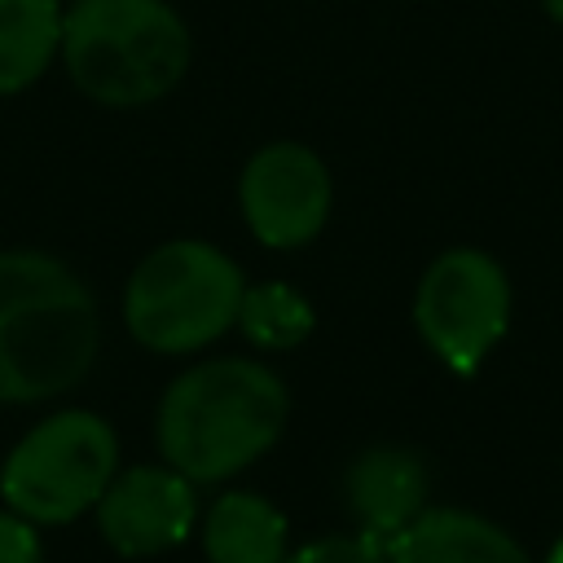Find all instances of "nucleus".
<instances>
[{
  "label": "nucleus",
  "mask_w": 563,
  "mask_h": 563,
  "mask_svg": "<svg viewBox=\"0 0 563 563\" xmlns=\"http://www.w3.org/2000/svg\"><path fill=\"white\" fill-rule=\"evenodd\" d=\"M202 550L211 563H282L286 519L260 493H224L207 510Z\"/></svg>",
  "instance_id": "nucleus-11"
},
{
  "label": "nucleus",
  "mask_w": 563,
  "mask_h": 563,
  "mask_svg": "<svg viewBox=\"0 0 563 563\" xmlns=\"http://www.w3.org/2000/svg\"><path fill=\"white\" fill-rule=\"evenodd\" d=\"M545 9H550V18H559V22H563V0H545Z\"/></svg>",
  "instance_id": "nucleus-16"
},
{
  "label": "nucleus",
  "mask_w": 563,
  "mask_h": 563,
  "mask_svg": "<svg viewBox=\"0 0 563 563\" xmlns=\"http://www.w3.org/2000/svg\"><path fill=\"white\" fill-rule=\"evenodd\" d=\"M62 62L101 106H150L189 70V31L167 0H75L62 13Z\"/></svg>",
  "instance_id": "nucleus-3"
},
{
  "label": "nucleus",
  "mask_w": 563,
  "mask_h": 563,
  "mask_svg": "<svg viewBox=\"0 0 563 563\" xmlns=\"http://www.w3.org/2000/svg\"><path fill=\"white\" fill-rule=\"evenodd\" d=\"M0 563H40L35 523L13 510H0Z\"/></svg>",
  "instance_id": "nucleus-15"
},
{
  "label": "nucleus",
  "mask_w": 563,
  "mask_h": 563,
  "mask_svg": "<svg viewBox=\"0 0 563 563\" xmlns=\"http://www.w3.org/2000/svg\"><path fill=\"white\" fill-rule=\"evenodd\" d=\"M545 563H563V541H559V545L550 550V559H545Z\"/></svg>",
  "instance_id": "nucleus-17"
},
{
  "label": "nucleus",
  "mask_w": 563,
  "mask_h": 563,
  "mask_svg": "<svg viewBox=\"0 0 563 563\" xmlns=\"http://www.w3.org/2000/svg\"><path fill=\"white\" fill-rule=\"evenodd\" d=\"M330 198L334 189L325 163L299 141H273L255 150L238 180L242 220L273 251L312 242L330 216Z\"/></svg>",
  "instance_id": "nucleus-7"
},
{
  "label": "nucleus",
  "mask_w": 563,
  "mask_h": 563,
  "mask_svg": "<svg viewBox=\"0 0 563 563\" xmlns=\"http://www.w3.org/2000/svg\"><path fill=\"white\" fill-rule=\"evenodd\" d=\"M282 563H387V545L365 532H347V537H321V541L286 554Z\"/></svg>",
  "instance_id": "nucleus-14"
},
{
  "label": "nucleus",
  "mask_w": 563,
  "mask_h": 563,
  "mask_svg": "<svg viewBox=\"0 0 563 563\" xmlns=\"http://www.w3.org/2000/svg\"><path fill=\"white\" fill-rule=\"evenodd\" d=\"M387 563H532L523 545L484 515L422 510L387 541Z\"/></svg>",
  "instance_id": "nucleus-10"
},
{
  "label": "nucleus",
  "mask_w": 563,
  "mask_h": 563,
  "mask_svg": "<svg viewBox=\"0 0 563 563\" xmlns=\"http://www.w3.org/2000/svg\"><path fill=\"white\" fill-rule=\"evenodd\" d=\"M343 497L361 532L387 545L396 532H405L427 510V466L409 449L374 444L347 466Z\"/></svg>",
  "instance_id": "nucleus-9"
},
{
  "label": "nucleus",
  "mask_w": 563,
  "mask_h": 563,
  "mask_svg": "<svg viewBox=\"0 0 563 563\" xmlns=\"http://www.w3.org/2000/svg\"><path fill=\"white\" fill-rule=\"evenodd\" d=\"M317 317H312V303L290 290L286 282H255L242 290V303H238V330L255 343V347H299L308 334H312Z\"/></svg>",
  "instance_id": "nucleus-13"
},
{
  "label": "nucleus",
  "mask_w": 563,
  "mask_h": 563,
  "mask_svg": "<svg viewBox=\"0 0 563 563\" xmlns=\"http://www.w3.org/2000/svg\"><path fill=\"white\" fill-rule=\"evenodd\" d=\"M62 53L57 0H0V97L35 84Z\"/></svg>",
  "instance_id": "nucleus-12"
},
{
  "label": "nucleus",
  "mask_w": 563,
  "mask_h": 563,
  "mask_svg": "<svg viewBox=\"0 0 563 563\" xmlns=\"http://www.w3.org/2000/svg\"><path fill=\"white\" fill-rule=\"evenodd\" d=\"M246 277L211 242L180 238L154 246L128 277L123 321L128 334L163 356L198 352L238 325Z\"/></svg>",
  "instance_id": "nucleus-4"
},
{
  "label": "nucleus",
  "mask_w": 563,
  "mask_h": 563,
  "mask_svg": "<svg viewBox=\"0 0 563 563\" xmlns=\"http://www.w3.org/2000/svg\"><path fill=\"white\" fill-rule=\"evenodd\" d=\"M92 290L48 251H0V405L70 391L97 361Z\"/></svg>",
  "instance_id": "nucleus-1"
},
{
  "label": "nucleus",
  "mask_w": 563,
  "mask_h": 563,
  "mask_svg": "<svg viewBox=\"0 0 563 563\" xmlns=\"http://www.w3.org/2000/svg\"><path fill=\"white\" fill-rule=\"evenodd\" d=\"M282 378L246 356H216L185 369L158 400V453L194 484L229 479L264 457L286 431Z\"/></svg>",
  "instance_id": "nucleus-2"
},
{
  "label": "nucleus",
  "mask_w": 563,
  "mask_h": 563,
  "mask_svg": "<svg viewBox=\"0 0 563 563\" xmlns=\"http://www.w3.org/2000/svg\"><path fill=\"white\" fill-rule=\"evenodd\" d=\"M413 321L427 347L457 374H475L510 321V282L475 246H453L418 282Z\"/></svg>",
  "instance_id": "nucleus-6"
},
{
  "label": "nucleus",
  "mask_w": 563,
  "mask_h": 563,
  "mask_svg": "<svg viewBox=\"0 0 563 563\" xmlns=\"http://www.w3.org/2000/svg\"><path fill=\"white\" fill-rule=\"evenodd\" d=\"M92 510L101 537L119 554L145 559L180 545L194 532L198 497H194V479H185L172 466H132L110 479V488Z\"/></svg>",
  "instance_id": "nucleus-8"
},
{
  "label": "nucleus",
  "mask_w": 563,
  "mask_h": 563,
  "mask_svg": "<svg viewBox=\"0 0 563 563\" xmlns=\"http://www.w3.org/2000/svg\"><path fill=\"white\" fill-rule=\"evenodd\" d=\"M114 475V427L88 409H62L9 449L0 466V497L31 523H70L101 501Z\"/></svg>",
  "instance_id": "nucleus-5"
}]
</instances>
